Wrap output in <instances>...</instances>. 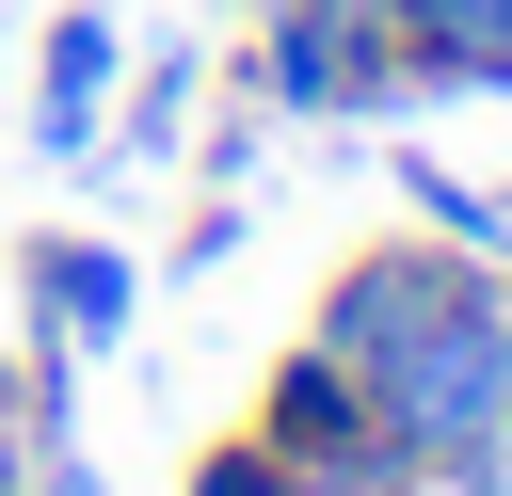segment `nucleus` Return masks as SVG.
<instances>
[{"mask_svg": "<svg viewBox=\"0 0 512 496\" xmlns=\"http://www.w3.org/2000/svg\"><path fill=\"white\" fill-rule=\"evenodd\" d=\"M176 496H288V448L240 416V432H208V448H192V480H176Z\"/></svg>", "mask_w": 512, "mask_h": 496, "instance_id": "6e6552de", "label": "nucleus"}, {"mask_svg": "<svg viewBox=\"0 0 512 496\" xmlns=\"http://www.w3.org/2000/svg\"><path fill=\"white\" fill-rule=\"evenodd\" d=\"M304 336L384 400V432L416 448V480L512 432V304H496V256H464L448 224H400V240L336 256Z\"/></svg>", "mask_w": 512, "mask_h": 496, "instance_id": "f257e3e1", "label": "nucleus"}, {"mask_svg": "<svg viewBox=\"0 0 512 496\" xmlns=\"http://www.w3.org/2000/svg\"><path fill=\"white\" fill-rule=\"evenodd\" d=\"M416 96H512V0H400Z\"/></svg>", "mask_w": 512, "mask_h": 496, "instance_id": "423d86ee", "label": "nucleus"}, {"mask_svg": "<svg viewBox=\"0 0 512 496\" xmlns=\"http://www.w3.org/2000/svg\"><path fill=\"white\" fill-rule=\"evenodd\" d=\"M400 192H416V224H448L464 256H496V240H512V208H496V192H464V176H432V160H400Z\"/></svg>", "mask_w": 512, "mask_h": 496, "instance_id": "1a4fd4ad", "label": "nucleus"}, {"mask_svg": "<svg viewBox=\"0 0 512 496\" xmlns=\"http://www.w3.org/2000/svg\"><path fill=\"white\" fill-rule=\"evenodd\" d=\"M224 256H240V192H208V208H192V240H176V272H224Z\"/></svg>", "mask_w": 512, "mask_h": 496, "instance_id": "9b49d317", "label": "nucleus"}, {"mask_svg": "<svg viewBox=\"0 0 512 496\" xmlns=\"http://www.w3.org/2000/svg\"><path fill=\"white\" fill-rule=\"evenodd\" d=\"M176 128H192V64H144V80H112L96 160H176Z\"/></svg>", "mask_w": 512, "mask_h": 496, "instance_id": "0eeeda50", "label": "nucleus"}, {"mask_svg": "<svg viewBox=\"0 0 512 496\" xmlns=\"http://www.w3.org/2000/svg\"><path fill=\"white\" fill-rule=\"evenodd\" d=\"M112 80H128V16H112V0H64L48 48H32V144H48V160H96Z\"/></svg>", "mask_w": 512, "mask_h": 496, "instance_id": "20e7f679", "label": "nucleus"}, {"mask_svg": "<svg viewBox=\"0 0 512 496\" xmlns=\"http://www.w3.org/2000/svg\"><path fill=\"white\" fill-rule=\"evenodd\" d=\"M256 432H272L288 464H320V448H400V432H384V400H368V384H352L320 336H288V352H272V384H256Z\"/></svg>", "mask_w": 512, "mask_h": 496, "instance_id": "39448f33", "label": "nucleus"}, {"mask_svg": "<svg viewBox=\"0 0 512 496\" xmlns=\"http://www.w3.org/2000/svg\"><path fill=\"white\" fill-rule=\"evenodd\" d=\"M80 448V432H64ZM32 464H48V416H32V368L0 352V496H32Z\"/></svg>", "mask_w": 512, "mask_h": 496, "instance_id": "9d476101", "label": "nucleus"}, {"mask_svg": "<svg viewBox=\"0 0 512 496\" xmlns=\"http://www.w3.org/2000/svg\"><path fill=\"white\" fill-rule=\"evenodd\" d=\"M16 288H32V336H64L80 368L144 320V256L96 240V224H32V240H16Z\"/></svg>", "mask_w": 512, "mask_h": 496, "instance_id": "7ed1b4c3", "label": "nucleus"}, {"mask_svg": "<svg viewBox=\"0 0 512 496\" xmlns=\"http://www.w3.org/2000/svg\"><path fill=\"white\" fill-rule=\"evenodd\" d=\"M240 80H256L288 128H384V112H416L400 0H256V48H240Z\"/></svg>", "mask_w": 512, "mask_h": 496, "instance_id": "f03ea898", "label": "nucleus"}, {"mask_svg": "<svg viewBox=\"0 0 512 496\" xmlns=\"http://www.w3.org/2000/svg\"><path fill=\"white\" fill-rule=\"evenodd\" d=\"M32 496H112V480H96L80 448H48V464H32Z\"/></svg>", "mask_w": 512, "mask_h": 496, "instance_id": "f8f14e48", "label": "nucleus"}]
</instances>
